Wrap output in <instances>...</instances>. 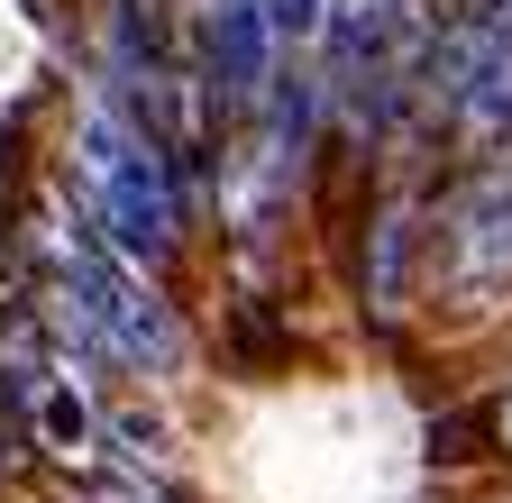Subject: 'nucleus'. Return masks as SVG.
I'll use <instances>...</instances> for the list:
<instances>
[{
    "instance_id": "0eeeda50",
    "label": "nucleus",
    "mask_w": 512,
    "mask_h": 503,
    "mask_svg": "<svg viewBox=\"0 0 512 503\" xmlns=\"http://www.w3.org/2000/svg\"><path fill=\"white\" fill-rule=\"evenodd\" d=\"M110 439H119L138 467H165V430H156L147 412H110Z\"/></svg>"
},
{
    "instance_id": "423d86ee",
    "label": "nucleus",
    "mask_w": 512,
    "mask_h": 503,
    "mask_svg": "<svg viewBox=\"0 0 512 503\" xmlns=\"http://www.w3.org/2000/svg\"><path fill=\"white\" fill-rule=\"evenodd\" d=\"M37 421H46V449H55V458H83V439H92V412H83L74 394H64V385H55V394H37Z\"/></svg>"
},
{
    "instance_id": "1a4fd4ad",
    "label": "nucleus",
    "mask_w": 512,
    "mask_h": 503,
    "mask_svg": "<svg viewBox=\"0 0 512 503\" xmlns=\"http://www.w3.org/2000/svg\"><path fill=\"white\" fill-rule=\"evenodd\" d=\"M485 10H494V28H503V37H512V0H485Z\"/></svg>"
},
{
    "instance_id": "20e7f679",
    "label": "nucleus",
    "mask_w": 512,
    "mask_h": 503,
    "mask_svg": "<svg viewBox=\"0 0 512 503\" xmlns=\"http://www.w3.org/2000/svg\"><path fill=\"white\" fill-rule=\"evenodd\" d=\"M458 129L476 138V147H494V138H512V37H494L485 46V65H476V83H467V101L448 110Z\"/></svg>"
},
{
    "instance_id": "39448f33",
    "label": "nucleus",
    "mask_w": 512,
    "mask_h": 503,
    "mask_svg": "<svg viewBox=\"0 0 512 503\" xmlns=\"http://www.w3.org/2000/svg\"><path fill=\"white\" fill-rule=\"evenodd\" d=\"M476 449L512 458V385L485 394L476 412H458V421H439V430H430V458H476Z\"/></svg>"
},
{
    "instance_id": "f03ea898",
    "label": "nucleus",
    "mask_w": 512,
    "mask_h": 503,
    "mask_svg": "<svg viewBox=\"0 0 512 503\" xmlns=\"http://www.w3.org/2000/svg\"><path fill=\"white\" fill-rule=\"evenodd\" d=\"M275 55H284V37L266 19V0H211V83H220L229 110H256V101H266Z\"/></svg>"
},
{
    "instance_id": "7ed1b4c3",
    "label": "nucleus",
    "mask_w": 512,
    "mask_h": 503,
    "mask_svg": "<svg viewBox=\"0 0 512 503\" xmlns=\"http://www.w3.org/2000/svg\"><path fill=\"white\" fill-rule=\"evenodd\" d=\"M412 257H421V202H384L375 229H366V311L375 321H394L403 293H412Z\"/></svg>"
},
{
    "instance_id": "f257e3e1",
    "label": "nucleus",
    "mask_w": 512,
    "mask_h": 503,
    "mask_svg": "<svg viewBox=\"0 0 512 503\" xmlns=\"http://www.w3.org/2000/svg\"><path fill=\"white\" fill-rule=\"evenodd\" d=\"M448 275L458 284H512V174L503 165L467 174L458 211H448Z\"/></svg>"
},
{
    "instance_id": "6e6552de",
    "label": "nucleus",
    "mask_w": 512,
    "mask_h": 503,
    "mask_svg": "<svg viewBox=\"0 0 512 503\" xmlns=\"http://www.w3.org/2000/svg\"><path fill=\"white\" fill-rule=\"evenodd\" d=\"M266 19H275V37H284V46H302V37H320L330 0H266Z\"/></svg>"
}]
</instances>
